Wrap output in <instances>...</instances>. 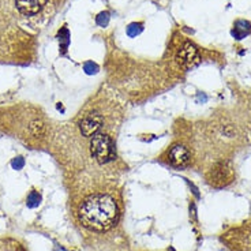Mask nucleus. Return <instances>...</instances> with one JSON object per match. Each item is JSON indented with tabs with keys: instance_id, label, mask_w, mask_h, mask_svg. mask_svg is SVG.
<instances>
[{
	"instance_id": "f257e3e1",
	"label": "nucleus",
	"mask_w": 251,
	"mask_h": 251,
	"mask_svg": "<svg viewBox=\"0 0 251 251\" xmlns=\"http://www.w3.org/2000/svg\"><path fill=\"white\" fill-rule=\"evenodd\" d=\"M119 216L116 201L108 194H93L85 198L78 210L82 226L90 231L104 232L111 229Z\"/></svg>"
},
{
	"instance_id": "f03ea898",
	"label": "nucleus",
	"mask_w": 251,
	"mask_h": 251,
	"mask_svg": "<svg viewBox=\"0 0 251 251\" xmlns=\"http://www.w3.org/2000/svg\"><path fill=\"white\" fill-rule=\"evenodd\" d=\"M90 153L100 164H107L112 161L116 156L115 144L107 134L97 132V134H94L92 142H90Z\"/></svg>"
},
{
	"instance_id": "7ed1b4c3",
	"label": "nucleus",
	"mask_w": 251,
	"mask_h": 251,
	"mask_svg": "<svg viewBox=\"0 0 251 251\" xmlns=\"http://www.w3.org/2000/svg\"><path fill=\"white\" fill-rule=\"evenodd\" d=\"M233 177L232 167L226 161H221L214 165L207 175V182L214 187H223L231 183Z\"/></svg>"
},
{
	"instance_id": "20e7f679",
	"label": "nucleus",
	"mask_w": 251,
	"mask_h": 251,
	"mask_svg": "<svg viewBox=\"0 0 251 251\" xmlns=\"http://www.w3.org/2000/svg\"><path fill=\"white\" fill-rule=\"evenodd\" d=\"M176 60L184 69L194 67L195 64L200 62V53H198L197 47L191 43H184L182 48L176 53Z\"/></svg>"
},
{
	"instance_id": "39448f33",
	"label": "nucleus",
	"mask_w": 251,
	"mask_h": 251,
	"mask_svg": "<svg viewBox=\"0 0 251 251\" xmlns=\"http://www.w3.org/2000/svg\"><path fill=\"white\" fill-rule=\"evenodd\" d=\"M104 123V120L101 118L100 113L90 112L88 113L79 123V130H81L82 135L85 137H92L101 128V126Z\"/></svg>"
},
{
	"instance_id": "423d86ee",
	"label": "nucleus",
	"mask_w": 251,
	"mask_h": 251,
	"mask_svg": "<svg viewBox=\"0 0 251 251\" xmlns=\"http://www.w3.org/2000/svg\"><path fill=\"white\" fill-rule=\"evenodd\" d=\"M168 160L174 167H177V168L184 167L190 161V151L183 145H175V146H172V149L170 151Z\"/></svg>"
},
{
	"instance_id": "0eeeda50",
	"label": "nucleus",
	"mask_w": 251,
	"mask_h": 251,
	"mask_svg": "<svg viewBox=\"0 0 251 251\" xmlns=\"http://www.w3.org/2000/svg\"><path fill=\"white\" fill-rule=\"evenodd\" d=\"M47 0H15L17 8L25 15H34L45 6Z\"/></svg>"
},
{
	"instance_id": "6e6552de",
	"label": "nucleus",
	"mask_w": 251,
	"mask_h": 251,
	"mask_svg": "<svg viewBox=\"0 0 251 251\" xmlns=\"http://www.w3.org/2000/svg\"><path fill=\"white\" fill-rule=\"evenodd\" d=\"M251 31V25L250 22L247 21H236L235 25H233V30H232V36L236 40H242L245 38L246 36H249Z\"/></svg>"
},
{
	"instance_id": "1a4fd4ad",
	"label": "nucleus",
	"mask_w": 251,
	"mask_h": 251,
	"mask_svg": "<svg viewBox=\"0 0 251 251\" xmlns=\"http://www.w3.org/2000/svg\"><path fill=\"white\" fill-rule=\"evenodd\" d=\"M30 132L33 137H36V138H41L43 135H44L45 132V126L44 123L41 122V120H33L30 123Z\"/></svg>"
},
{
	"instance_id": "9d476101",
	"label": "nucleus",
	"mask_w": 251,
	"mask_h": 251,
	"mask_svg": "<svg viewBox=\"0 0 251 251\" xmlns=\"http://www.w3.org/2000/svg\"><path fill=\"white\" fill-rule=\"evenodd\" d=\"M41 203V195L38 194L37 191H31L30 194L27 195V206L36 207Z\"/></svg>"
},
{
	"instance_id": "9b49d317",
	"label": "nucleus",
	"mask_w": 251,
	"mask_h": 251,
	"mask_svg": "<svg viewBox=\"0 0 251 251\" xmlns=\"http://www.w3.org/2000/svg\"><path fill=\"white\" fill-rule=\"evenodd\" d=\"M142 29H144L142 24H131V25L127 27V34L130 37H135V36H138L139 33L142 31Z\"/></svg>"
},
{
	"instance_id": "f8f14e48",
	"label": "nucleus",
	"mask_w": 251,
	"mask_h": 251,
	"mask_svg": "<svg viewBox=\"0 0 251 251\" xmlns=\"http://www.w3.org/2000/svg\"><path fill=\"white\" fill-rule=\"evenodd\" d=\"M59 40H60V43L63 44V50H66V47L69 44V30H67L66 27L59 33Z\"/></svg>"
},
{
	"instance_id": "ddd939ff",
	"label": "nucleus",
	"mask_w": 251,
	"mask_h": 251,
	"mask_svg": "<svg viewBox=\"0 0 251 251\" xmlns=\"http://www.w3.org/2000/svg\"><path fill=\"white\" fill-rule=\"evenodd\" d=\"M108 22H109V14L108 13H101L99 14V17H97V24L100 26H107Z\"/></svg>"
},
{
	"instance_id": "4468645a",
	"label": "nucleus",
	"mask_w": 251,
	"mask_h": 251,
	"mask_svg": "<svg viewBox=\"0 0 251 251\" xmlns=\"http://www.w3.org/2000/svg\"><path fill=\"white\" fill-rule=\"evenodd\" d=\"M11 165H13L14 170H22V168L25 167V160H24L22 157H17V158H14L13 160Z\"/></svg>"
},
{
	"instance_id": "2eb2a0df",
	"label": "nucleus",
	"mask_w": 251,
	"mask_h": 251,
	"mask_svg": "<svg viewBox=\"0 0 251 251\" xmlns=\"http://www.w3.org/2000/svg\"><path fill=\"white\" fill-rule=\"evenodd\" d=\"M97 69H99V67H97L93 62L85 63V71H86L88 74H94V73L97 71Z\"/></svg>"
}]
</instances>
